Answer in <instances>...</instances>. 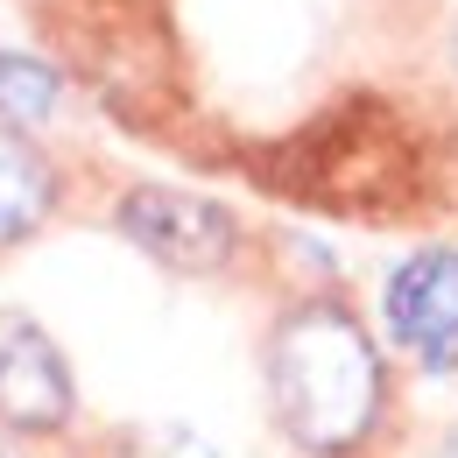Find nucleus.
<instances>
[{
    "label": "nucleus",
    "mask_w": 458,
    "mask_h": 458,
    "mask_svg": "<svg viewBox=\"0 0 458 458\" xmlns=\"http://www.w3.org/2000/svg\"><path fill=\"white\" fill-rule=\"evenodd\" d=\"M268 402L303 452H345L381 416V352L339 303H303L268 339Z\"/></svg>",
    "instance_id": "nucleus-1"
},
{
    "label": "nucleus",
    "mask_w": 458,
    "mask_h": 458,
    "mask_svg": "<svg viewBox=\"0 0 458 458\" xmlns=\"http://www.w3.org/2000/svg\"><path fill=\"white\" fill-rule=\"evenodd\" d=\"M120 233L163 261L176 276H212L226 268L233 254V219L212 205V198H191V191H163V183H141L120 198Z\"/></svg>",
    "instance_id": "nucleus-2"
},
{
    "label": "nucleus",
    "mask_w": 458,
    "mask_h": 458,
    "mask_svg": "<svg viewBox=\"0 0 458 458\" xmlns=\"http://www.w3.org/2000/svg\"><path fill=\"white\" fill-rule=\"evenodd\" d=\"M388 332L402 339V352H416L430 374L458 367V254L452 247H423L388 276Z\"/></svg>",
    "instance_id": "nucleus-3"
},
{
    "label": "nucleus",
    "mask_w": 458,
    "mask_h": 458,
    "mask_svg": "<svg viewBox=\"0 0 458 458\" xmlns=\"http://www.w3.org/2000/svg\"><path fill=\"white\" fill-rule=\"evenodd\" d=\"M0 416L14 430H64L71 423V374L43 325L21 310H0Z\"/></svg>",
    "instance_id": "nucleus-4"
},
{
    "label": "nucleus",
    "mask_w": 458,
    "mask_h": 458,
    "mask_svg": "<svg viewBox=\"0 0 458 458\" xmlns=\"http://www.w3.org/2000/svg\"><path fill=\"white\" fill-rule=\"evenodd\" d=\"M57 205V176L43 163V148L14 127H0V247L29 240Z\"/></svg>",
    "instance_id": "nucleus-5"
},
{
    "label": "nucleus",
    "mask_w": 458,
    "mask_h": 458,
    "mask_svg": "<svg viewBox=\"0 0 458 458\" xmlns=\"http://www.w3.org/2000/svg\"><path fill=\"white\" fill-rule=\"evenodd\" d=\"M57 106V78L29 57H7L0 50V114L7 120H43Z\"/></svg>",
    "instance_id": "nucleus-6"
},
{
    "label": "nucleus",
    "mask_w": 458,
    "mask_h": 458,
    "mask_svg": "<svg viewBox=\"0 0 458 458\" xmlns=\"http://www.w3.org/2000/svg\"><path fill=\"white\" fill-rule=\"evenodd\" d=\"M127 458H212V445L198 430H183V423H141L127 437Z\"/></svg>",
    "instance_id": "nucleus-7"
},
{
    "label": "nucleus",
    "mask_w": 458,
    "mask_h": 458,
    "mask_svg": "<svg viewBox=\"0 0 458 458\" xmlns=\"http://www.w3.org/2000/svg\"><path fill=\"white\" fill-rule=\"evenodd\" d=\"M452 57H458V36H452Z\"/></svg>",
    "instance_id": "nucleus-8"
}]
</instances>
